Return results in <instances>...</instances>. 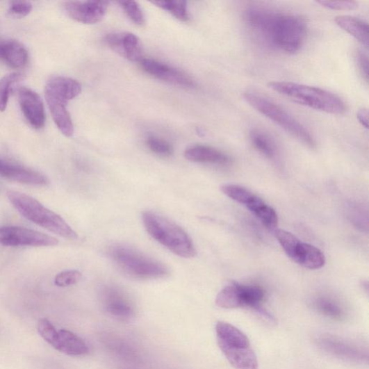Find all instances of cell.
<instances>
[{
	"label": "cell",
	"mask_w": 369,
	"mask_h": 369,
	"mask_svg": "<svg viewBox=\"0 0 369 369\" xmlns=\"http://www.w3.org/2000/svg\"><path fill=\"white\" fill-rule=\"evenodd\" d=\"M244 19L252 33L271 49L294 54L304 43L307 25L300 15L254 5L246 8Z\"/></svg>",
	"instance_id": "cell-1"
},
{
	"label": "cell",
	"mask_w": 369,
	"mask_h": 369,
	"mask_svg": "<svg viewBox=\"0 0 369 369\" xmlns=\"http://www.w3.org/2000/svg\"><path fill=\"white\" fill-rule=\"evenodd\" d=\"M7 197L13 206L27 220L65 239L79 238L76 232L56 213L26 194L8 190Z\"/></svg>",
	"instance_id": "cell-2"
},
{
	"label": "cell",
	"mask_w": 369,
	"mask_h": 369,
	"mask_svg": "<svg viewBox=\"0 0 369 369\" xmlns=\"http://www.w3.org/2000/svg\"><path fill=\"white\" fill-rule=\"evenodd\" d=\"M142 221L149 235L174 254L185 259L197 255L191 238L177 224L151 211L142 213Z\"/></svg>",
	"instance_id": "cell-3"
},
{
	"label": "cell",
	"mask_w": 369,
	"mask_h": 369,
	"mask_svg": "<svg viewBox=\"0 0 369 369\" xmlns=\"http://www.w3.org/2000/svg\"><path fill=\"white\" fill-rule=\"evenodd\" d=\"M268 87L304 106L330 114L341 115L346 106L338 95L313 86L290 82H270Z\"/></svg>",
	"instance_id": "cell-4"
},
{
	"label": "cell",
	"mask_w": 369,
	"mask_h": 369,
	"mask_svg": "<svg viewBox=\"0 0 369 369\" xmlns=\"http://www.w3.org/2000/svg\"><path fill=\"white\" fill-rule=\"evenodd\" d=\"M218 345L236 369H259V360L247 336L240 329L226 322L216 325Z\"/></svg>",
	"instance_id": "cell-5"
},
{
	"label": "cell",
	"mask_w": 369,
	"mask_h": 369,
	"mask_svg": "<svg viewBox=\"0 0 369 369\" xmlns=\"http://www.w3.org/2000/svg\"><path fill=\"white\" fill-rule=\"evenodd\" d=\"M108 255L124 274L136 279H158L166 277L169 274V270L164 264L125 245L110 247Z\"/></svg>",
	"instance_id": "cell-6"
},
{
	"label": "cell",
	"mask_w": 369,
	"mask_h": 369,
	"mask_svg": "<svg viewBox=\"0 0 369 369\" xmlns=\"http://www.w3.org/2000/svg\"><path fill=\"white\" fill-rule=\"evenodd\" d=\"M243 97L249 106L302 144L312 149L316 147L313 135L293 115L283 108L254 92H246Z\"/></svg>",
	"instance_id": "cell-7"
},
{
	"label": "cell",
	"mask_w": 369,
	"mask_h": 369,
	"mask_svg": "<svg viewBox=\"0 0 369 369\" xmlns=\"http://www.w3.org/2000/svg\"><path fill=\"white\" fill-rule=\"evenodd\" d=\"M265 297V290L261 286L232 283L220 291L216 304L223 309L250 308L259 313L263 309Z\"/></svg>",
	"instance_id": "cell-8"
},
{
	"label": "cell",
	"mask_w": 369,
	"mask_h": 369,
	"mask_svg": "<svg viewBox=\"0 0 369 369\" xmlns=\"http://www.w3.org/2000/svg\"><path fill=\"white\" fill-rule=\"evenodd\" d=\"M59 244L56 238L40 231L7 226L0 227V245L6 247H53Z\"/></svg>",
	"instance_id": "cell-9"
},
{
	"label": "cell",
	"mask_w": 369,
	"mask_h": 369,
	"mask_svg": "<svg viewBox=\"0 0 369 369\" xmlns=\"http://www.w3.org/2000/svg\"><path fill=\"white\" fill-rule=\"evenodd\" d=\"M105 43L115 52L134 63L145 59L144 47L140 38L128 32H113L107 34Z\"/></svg>",
	"instance_id": "cell-10"
},
{
	"label": "cell",
	"mask_w": 369,
	"mask_h": 369,
	"mask_svg": "<svg viewBox=\"0 0 369 369\" xmlns=\"http://www.w3.org/2000/svg\"><path fill=\"white\" fill-rule=\"evenodd\" d=\"M101 297L104 309L112 317L124 321L133 317L135 310L133 303L120 288L105 286L101 289Z\"/></svg>",
	"instance_id": "cell-11"
},
{
	"label": "cell",
	"mask_w": 369,
	"mask_h": 369,
	"mask_svg": "<svg viewBox=\"0 0 369 369\" xmlns=\"http://www.w3.org/2000/svg\"><path fill=\"white\" fill-rule=\"evenodd\" d=\"M318 343L325 352L336 357L355 363L368 362V352L364 349L339 337L323 335Z\"/></svg>",
	"instance_id": "cell-12"
},
{
	"label": "cell",
	"mask_w": 369,
	"mask_h": 369,
	"mask_svg": "<svg viewBox=\"0 0 369 369\" xmlns=\"http://www.w3.org/2000/svg\"><path fill=\"white\" fill-rule=\"evenodd\" d=\"M108 7L106 1H69L64 4L67 15L73 20L85 24H98L103 20Z\"/></svg>",
	"instance_id": "cell-13"
},
{
	"label": "cell",
	"mask_w": 369,
	"mask_h": 369,
	"mask_svg": "<svg viewBox=\"0 0 369 369\" xmlns=\"http://www.w3.org/2000/svg\"><path fill=\"white\" fill-rule=\"evenodd\" d=\"M140 64L146 72L164 82L186 88L197 86L195 81L187 74L161 62L145 58Z\"/></svg>",
	"instance_id": "cell-14"
},
{
	"label": "cell",
	"mask_w": 369,
	"mask_h": 369,
	"mask_svg": "<svg viewBox=\"0 0 369 369\" xmlns=\"http://www.w3.org/2000/svg\"><path fill=\"white\" fill-rule=\"evenodd\" d=\"M18 101L31 126L36 129L43 128L46 122V114L40 95L29 88L22 87L18 89Z\"/></svg>",
	"instance_id": "cell-15"
},
{
	"label": "cell",
	"mask_w": 369,
	"mask_h": 369,
	"mask_svg": "<svg viewBox=\"0 0 369 369\" xmlns=\"http://www.w3.org/2000/svg\"><path fill=\"white\" fill-rule=\"evenodd\" d=\"M0 177L19 183L36 186H45L49 182L47 177L40 172L1 159Z\"/></svg>",
	"instance_id": "cell-16"
},
{
	"label": "cell",
	"mask_w": 369,
	"mask_h": 369,
	"mask_svg": "<svg viewBox=\"0 0 369 369\" xmlns=\"http://www.w3.org/2000/svg\"><path fill=\"white\" fill-rule=\"evenodd\" d=\"M82 92V85L69 77L54 76L47 81L45 93L66 104L76 98Z\"/></svg>",
	"instance_id": "cell-17"
},
{
	"label": "cell",
	"mask_w": 369,
	"mask_h": 369,
	"mask_svg": "<svg viewBox=\"0 0 369 369\" xmlns=\"http://www.w3.org/2000/svg\"><path fill=\"white\" fill-rule=\"evenodd\" d=\"M51 345L57 351L69 356H81L89 352L86 343L79 336L66 329L57 330Z\"/></svg>",
	"instance_id": "cell-18"
},
{
	"label": "cell",
	"mask_w": 369,
	"mask_h": 369,
	"mask_svg": "<svg viewBox=\"0 0 369 369\" xmlns=\"http://www.w3.org/2000/svg\"><path fill=\"white\" fill-rule=\"evenodd\" d=\"M185 158L193 163L218 165H227L231 161L227 154L215 148L204 145H196L188 148L185 151Z\"/></svg>",
	"instance_id": "cell-19"
},
{
	"label": "cell",
	"mask_w": 369,
	"mask_h": 369,
	"mask_svg": "<svg viewBox=\"0 0 369 369\" xmlns=\"http://www.w3.org/2000/svg\"><path fill=\"white\" fill-rule=\"evenodd\" d=\"M45 97L56 126L65 137L71 138L74 133V125L70 114L67 109V104L54 98V97L47 93H45Z\"/></svg>",
	"instance_id": "cell-20"
},
{
	"label": "cell",
	"mask_w": 369,
	"mask_h": 369,
	"mask_svg": "<svg viewBox=\"0 0 369 369\" xmlns=\"http://www.w3.org/2000/svg\"><path fill=\"white\" fill-rule=\"evenodd\" d=\"M0 60L13 68H22L28 63V54L26 48L18 42L0 41Z\"/></svg>",
	"instance_id": "cell-21"
},
{
	"label": "cell",
	"mask_w": 369,
	"mask_h": 369,
	"mask_svg": "<svg viewBox=\"0 0 369 369\" xmlns=\"http://www.w3.org/2000/svg\"><path fill=\"white\" fill-rule=\"evenodd\" d=\"M293 260L310 270L320 269L326 262L325 255L319 248L301 241L297 247Z\"/></svg>",
	"instance_id": "cell-22"
},
{
	"label": "cell",
	"mask_w": 369,
	"mask_h": 369,
	"mask_svg": "<svg viewBox=\"0 0 369 369\" xmlns=\"http://www.w3.org/2000/svg\"><path fill=\"white\" fill-rule=\"evenodd\" d=\"M336 24L352 35L366 48L368 47V26L360 19L347 16L341 15L335 19Z\"/></svg>",
	"instance_id": "cell-23"
},
{
	"label": "cell",
	"mask_w": 369,
	"mask_h": 369,
	"mask_svg": "<svg viewBox=\"0 0 369 369\" xmlns=\"http://www.w3.org/2000/svg\"><path fill=\"white\" fill-rule=\"evenodd\" d=\"M246 206L265 227L270 230L277 229L279 222L277 213L261 199L256 196Z\"/></svg>",
	"instance_id": "cell-24"
},
{
	"label": "cell",
	"mask_w": 369,
	"mask_h": 369,
	"mask_svg": "<svg viewBox=\"0 0 369 369\" xmlns=\"http://www.w3.org/2000/svg\"><path fill=\"white\" fill-rule=\"evenodd\" d=\"M249 138L252 145L265 157L274 159L277 156L278 150L275 142L270 135L262 130L254 129L249 132Z\"/></svg>",
	"instance_id": "cell-25"
},
{
	"label": "cell",
	"mask_w": 369,
	"mask_h": 369,
	"mask_svg": "<svg viewBox=\"0 0 369 369\" xmlns=\"http://www.w3.org/2000/svg\"><path fill=\"white\" fill-rule=\"evenodd\" d=\"M314 306L320 313L334 320H341L345 315L341 305L334 300L327 297H320L315 300Z\"/></svg>",
	"instance_id": "cell-26"
},
{
	"label": "cell",
	"mask_w": 369,
	"mask_h": 369,
	"mask_svg": "<svg viewBox=\"0 0 369 369\" xmlns=\"http://www.w3.org/2000/svg\"><path fill=\"white\" fill-rule=\"evenodd\" d=\"M221 190L229 198L245 206L256 197L245 188L238 185L226 184L221 187Z\"/></svg>",
	"instance_id": "cell-27"
},
{
	"label": "cell",
	"mask_w": 369,
	"mask_h": 369,
	"mask_svg": "<svg viewBox=\"0 0 369 369\" xmlns=\"http://www.w3.org/2000/svg\"><path fill=\"white\" fill-rule=\"evenodd\" d=\"M158 7L171 13L181 22H188L189 15L187 3L183 0H171V1H154L151 3Z\"/></svg>",
	"instance_id": "cell-28"
},
{
	"label": "cell",
	"mask_w": 369,
	"mask_h": 369,
	"mask_svg": "<svg viewBox=\"0 0 369 369\" xmlns=\"http://www.w3.org/2000/svg\"><path fill=\"white\" fill-rule=\"evenodd\" d=\"M24 79V76L19 73H11L6 75L0 80V111H5L10 92L13 85Z\"/></svg>",
	"instance_id": "cell-29"
},
{
	"label": "cell",
	"mask_w": 369,
	"mask_h": 369,
	"mask_svg": "<svg viewBox=\"0 0 369 369\" xmlns=\"http://www.w3.org/2000/svg\"><path fill=\"white\" fill-rule=\"evenodd\" d=\"M275 235L287 256L293 259L300 240L290 232L284 229H276Z\"/></svg>",
	"instance_id": "cell-30"
},
{
	"label": "cell",
	"mask_w": 369,
	"mask_h": 369,
	"mask_svg": "<svg viewBox=\"0 0 369 369\" xmlns=\"http://www.w3.org/2000/svg\"><path fill=\"white\" fill-rule=\"evenodd\" d=\"M119 3L125 10L131 21L139 26H144L146 23L145 14L137 2L120 1Z\"/></svg>",
	"instance_id": "cell-31"
},
{
	"label": "cell",
	"mask_w": 369,
	"mask_h": 369,
	"mask_svg": "<svg viewBox=\"0 0 369 369\" xmlns=\"http://www.w3.org/2000/svg\"><path fill=\"white\" fill-rule=\"evenodd\" d=\"M82 279V274L76 270H69L58 274L54 279V284L59 287H67L76 284Z\"/></svg>",
	"instance_id": "cell-32"
},
{
	"label": "cell",
	"mask_w": 369,
	"mask_h": 369,
	"mask_svg": "<svg viewBox=\"0 0 369 369\" xmlns=\"http://www.w3.org/2000/svg\"><path fill=\"white\" fill-rule=\"evenodd\" d=\"M147 145L154 153L163 157H170L173 153V147L167 141L151 137L147 140Z\"/></svg>",
	"instance_id": "cell-33"
},
{
	"label": "cell",
	"mask_w": 369,
	"mask_h": 369,
	"mask_svg": "<svg viewBox=\"0 0 369 369\" xmlns=\"http://www.w3.org/2000/svg\"><path fill=\"white\" fill-rule=\"evenodd\" d=\"M33 5L27 1H13L9 6V14L15 17H24L30 14Z\"/></svg>",
	"instance_id": "cell-34"
},
{
	"label": "cell",
	"mask_w": 369,
	"mask_h": 369,
	"mask_svg": "<svg viewBox=\"0 0 369 369\" xmlns=\"http://www.w3.org/2000/svg\"><path fill=\"white\" fill-rule=\"evenodd\" d=\"M38 330L41 336L51 345L57 333L53 324L47 319H42L38 322Z\"/></svg>",
	"instance_id": "cell-35"
},
{
	"label": "cell",
	"mask_w": 369,
	"mask_h": 369,
	"mask_svg": "<svg viewBox=\"0 0 369 369\" xmlns=\"http://www.w3.org/2000/svg\"><path fill=\"white\" fill-rule=\"evenodd\" d=\"M321 6L333 10H353L358 8L354 1H326L321 0L317 2Z\"/></svg>",
	"instance_id": "cell-36"
},
{
	"label": "cell",
	"mask_w": 369,
	"mask_h": 369,
	"mask_svg": "<svg viewBox=\"0 0 369 369\" xmlns=\"http://www.w3.org/2000/svg\"><path fill=\"white\" fill-rule=\"evenodd\" d=\"M356 64L360 73L363 76V80L368 82V57L367 54L361 51L356 53Z\"/></svg>",
	"instance_id": "cell-37"
},
{
	"label": "cell",
	"mask_w": 369,
	"mask_h": 369,
	"mask_svg": "<svg viewBox=\"0 0 369 369\" xmlns=\"http://www.w3.org/2000/svg\"><path fill=\"white\" fill-rule=\"evenodd\" d=\"M359 122L366 129L368 127V110L366 108L360 109L357 113Z\"/></svg>",
	"instance_id": "cell-38"
}]
</instances>
